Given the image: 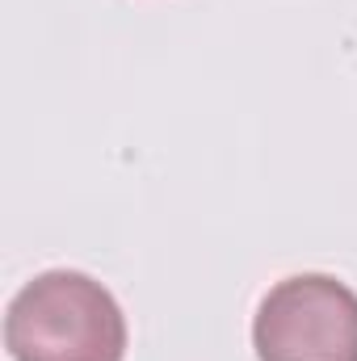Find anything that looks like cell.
<instances>
[{"instance_id":"1","label":"cell","mask_w":357,"mask_h":361,"mask_svg":"<svg viewBox=\"0 0 357 361\" xmlns=\"http://www.w3.org/2000/svg\"><path fill=\"white\" fill-rule=\"evenodd\" d=\"M4 349L13 361H122L126 315L89 273L51 269L13 294Z\"/></svg>"},{"instance_id":"2","label":"cell","mask_w":357,"mask_h":361,"mask_svg":"<svg viewBox=\"0 0 357 361\" xmlns=\"http://www.w3.org/2000/svg\"><path fill=\"white\" fill-rule=\"evenodd\" d=\"M261 361H357V294L328 273L282 277L257 307Z\"/></svg>"}]
</instances>
